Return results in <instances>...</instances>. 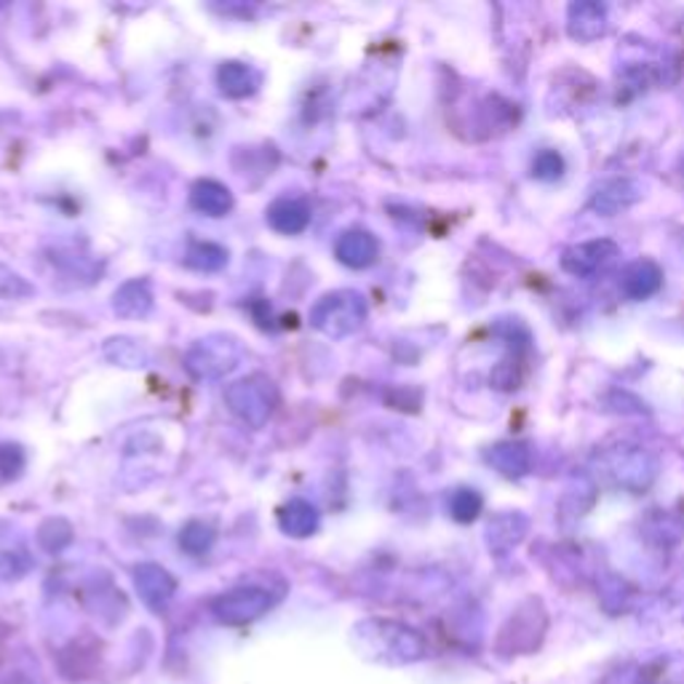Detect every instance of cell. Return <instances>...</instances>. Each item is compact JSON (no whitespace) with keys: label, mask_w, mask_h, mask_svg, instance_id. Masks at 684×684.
Here are the masks:
<instances>
[{"label":"cell","mask_w":684,"mask_h":684,"mask_svg":"<svg viewBox=\"0 0 684 684\" xmlns=\"http://www.w3.org/2000/svg\"><path fill=\"white\" fill-rule=\"evenodd\" d=\"M16 562H20V553H0V577H16L27 570L16 567Z\"/></svg>","instance_id":"28"},{"label":"cell","mask_w":684,"mask_h":684,"mask_svg":"<svg viewBox=\"0 0 684 684\" xmlns=\"http://www.w3.org/2000/svg\"><path fill=\"white\" fill-rule=\"evenodd\" d=\"M35 289L27 284L25 279H22L16 270H11L9 265L0 262V297L3 300H22V297H29Z\"/></svg>","instance_id":"26"},{"label":"cell","mask_w":684,"mask_h":684,"mask_svg":"<svg viewBox=\"0 0 684 684\" xmlns=\"http://www.w3.org/2000/svg\"><path fill=\"white\" fill-rule=\"evenodd\" d=\"M364 321H367V300L353 289L323 294L310 308V327L334 340L358 332Z\"/></svg>","instance_id":"3"},{"label":"cell","mask_w":684,"mask_h":684,"mask_svg":"<svg viewBox=\"0 0 684 684\" xmlns=\"http://www.w3.org/2000/svg\"><path fill=\"white\" fill-rule=\"evenodd\" d=\"M663 284V273L652 259H639V262L628 265L626 273H623V292L634 300H647L658 292Z\"/></svg>","instance_id":"18"},{"label":"cell","mask_w":684,"mask_h":684,"mask_svg":"<svg viewBox=\"0 0 684 684\" xmlns=\"http://www.w3.org/2000/svg\"><path fill=\"white\" fill-rule=\"evenodd\" d=\"M228 410L249 428H265L279 404V391L265 375H249L230 382L225 391Z\"/></svg>","instance_id":"4"},{"label":"cell","mask_w":684,"mask_h":684,"mask_svg":"<svg viewBox=\"0 0 684 684\" xmlns=\"http://www.w3.org/2000/svg\"><path fill=\"white\" fill-rule=\"evenodd\" d=\"M527 533V518L518 516V513H503L494 522H489L487 527V540L489 548L494 551H509V548L516 546L518 540Z\"/></svg>","instance_id":"19"},{"label":"cell","mask_w":684,"mask_h":684,"mask_svg":"<svg viewBox=\"0 0 684 684\" xmlns=\"http://www.w3.org/2000/svg\"><path fill=\"white\" fill-rule=\"evenodd\" d=\"M156 297H152V289L145 279H132L126 284H121L113 294V310L121 318H145L150 316Z\"/></svg>","instance_id":"12"},{"label":"cell","mask_w":684,"mask_h":684,"mask_svg":"<svg viewBox=\"0 0 684 684\" xmlns=\"http://www.w3.org/2000/svg\"><path fill=\"white\" fill-rule=\"evenodd\" d=\"M318 522H321V516H318V509L305 498H292L279 513L281 533L289 535V538H297V540L310 538V535H314L318 529Z\"/></svg>","instance_id":"13"},{"label":"cell","mask_w":684,"mask_h":684,"mask_svg":"<svg viewBox=\"0 0 684 684\" xmlns=\"http://www.w3.org/2000/svg\"><path fill=\"white\" fill-rule=\"evenodd\" d=\"M570 35L577 40H597L607 33V11L599 3H572L567 16Z\"/></svg>","instance_id":"17"},{"label":"cell","mask_w":684,"mask_h":684,"mask_svg":"<svg viewBox=\"0 0 684 684\" xmlns=\"http://www.w3.org/2000/svg\"><path fill=\"white\" fill-rule=\"evenodd\" d=\"M268 225L281 235H300L310 225V206L303 198H279L265 211Z\"/></svg>","instance_id":"10"},{"label":"cell","mask_w":684,"mask_h":684,"mask_svg":"<svg viewBox=\"0 0 684 684\" xmlns=\"http://www.w3.org/2000/svg\"><path fill=\"white\" fill-rule=\"evenodd\" d=\"M377 255H380V244H377V239L369 230L362 228L345 230V233L334 241V257H338L345 268L353 270L369 268V265L377 262Z\"/></svg>","instance_id":"8"},{"label":"cell","mask_w":684,"mask_h":684,"mask_svg":"<svg viewBox=\"0 0 684 684\" xmlns=\"http://www.w3.org/2000/svg\"><path fill=\"white\" fill-rule=\"evenodd\" d=\"M562 169H564L562 158H559L553 150L540 152V156L535 158V167H533L535 176H540V180H557V176L562 174Z\"/></svg>","instance_id":"27"},{"label":"cell","mask_w":684,"mask_h":684,"mask_svg":"<svg viewBox=\"0 0 684 684\" xmlns=\"http://www.w3.org/2000/svg\"><path fill=\"white\" fill-rule=\"evenodd\" d=\"M607 471L615 479V485L631 489V492H642L656 481L658 463L656 457L647 455L639 447H618L610 457H607Z\"/></svg>","instance_id":"6"},{"label":"cell","mask_w":684,"mask_h":684,"mask_svg":"<svg viewBox=\"0 0 684 684\" xmlns=\"http://www.w3.org/2000/svg\"><path fill=\"white\" fill-rule=\"evenodd\" d=\"M481 505H485V500H481V494L476 492V489H457V492L450 498L452 516L463 524L474 522V518L481 513Z\"/></svg>","instance_id":"23"},{"label":"cell","mask_w":684,"mask_h":684,"mask_svg":"<svg viewBox=\"0 0 684 684\" xmlns=\"http://www.w3.org/2000/svg\"><path fill=\"white\" fill-rule=\"evenodd\" d=\"M244 342L233 334H206L187 347L185 369L196 380H222L244 362Z\"/></svg>","instance_id":"2"},{"label":"cell","mask_w":684,"mask_h":684,"mask_svg":"<svg viewBox=\"0 0 684 684\" xmlns=\"http://www.w3.org/2000/svg\"><path fill=\"white\" fill-rule=\"evenodd\" d=\"M105 358L123 369H145L150 364L145 347L132 338H110L105 342Z\"/></svg>","instance_id":"20"},{"label":"cell","mask_w":684,"mask_h":684,"mask_svg":"<svg viewBox=\"0 0 684 684\" xmlns=\"http://www.w3.org/2000/svg\"><path fill=\"white\" fill-rule=\"evenodd\" d=\"M273 601L276 599L265 588L241 586L217 597L215 604H211V612L217 615V621L228 623V626H244V623L262 618L273 607Z\"/></svg>","instance_id":"5"},{"label":"cell","mask_w":684,"mask_h":684,"mask_svg":"<svg viewBox=\"0 0 684 684\" xmlns=\"http://www.w3.org/2000/svg\"><path fill=\"white\" fill-rule=\"evenodd\" d=\"M215 529L204 522H187L180 533V546L182 551H187L191 557H204L211 546H215Z\"/></svg>","instance_id":"22"},{"label":"cell","mask_w":684,"mask_h":684,"mask_svg":"<svg viewBox=\"0 0 684 684\" xmlns=\"http://www.w3.org/2000/svg\"><path fill=\"white\" fill-rule=\"evenodd\" d=\"M134 586H137L139 599L156 612H161L176 591L174 577L163 567H158V564H139L134 570Z\"/></svg>","instance_id":"9"},{"label":"cell","mask_w":684,"mask_h":684,"mask_svg":"<svg viewBox=\"0 0 684 684\" xmlns=\"http://www.w3.org/2000/svg\"><path fill=\"white\" fill-rule=\"evenodd\" d=\"M621 255L618 244L612 241H586V244H577L572 249L564 252L562 265L564 270L572 276H581V279H588V276H597L599 270H604L607 265H612V259Z\"/></svg>","instance_id":"7"},{"label":"cell","mask_w":684,"mask_h":684,"mask_svg":"<svg viewBox=\"0 0 684 684\" xmlns=\"http://www.w3.org/2000/svg\"><path fill=\"white\" fill-rule=\"evenodd\" d=\"M642 198V185L636 180H612L607 185H601L594 196L591 206L599 211V215L612 217L618 211L628 209L636 200Z\"/></svg>","instance_id":"14"},{"label":"cell","mask_w":684,"mask_h":684,"mask_svg":"<svg viewBox=\"0 0 684 684\" xmlns=\"http://www.w3.org/2000/svg\"><path fill=\"white\" fill-rule=\"evenodd\" d=\"M38 540L46 551H62L70 540H73V529L64 518H49L44 522V527L38 529Z\"/></svg>","instance_id":"25"},{"label":"cell","mask_w":684,"mask_h":684,"mask_svg":"<svg viewBox=\"0 0 684 684\" xmlns=\"http://www.w3.org/2000/svg\"><path fill=\"white\" fill-rule=\"evenodd\" d=\"M353 645L367 660L406 665L426 656V639L415 628L396 621H364L353 628Z\"/></svg>","instance_id":"1"},{"label":"cell","mask_w":684,"mask_h":684,"mask_svg":"<svg viewBox=\"0 0 684 684\" xmlns=\"http://www.w3.org/2000/svg\"><path fill=\"white\" fill-rule=\"evenodd\" d=\"M191 204L206 217H225L233 211V193L217 180H198L191 191Z\"/></svg>","instance_id":"16"},{"label":"cell","mask_w":684,"mask_h":684,"mask_svg":"<svg viewBox=\"0 0 684 684\" xmlns=\"http://www.w3.org/2000/svg\"><path fill=\"white\" fill-rule=\"evenodd\" d=\"M217 86L230 99H246L262 86V75L252 64L222 62L220 70H217Z\"/></svg>","instance_id":"11"},{"label":"cell","mask_w":684,"mask_h":684,"mask_svg":"<svg viewBox=\"0 0 684 684\" xmlns=\"http://www.w3.org/2000/svg\"><path fill=\"white\" fill-rule=\"evenodd\" d=\"M185 262L200 273H217L228 265V249H222L220 244H211V241H196L187 249Z\"/></svg>","instance_id":"21"},{"label":"cell","mask_w":684,"mask_h":684,"mask_svg":"<svg viewBox=\"0 0 684 684\" xmlns=\"http://www.w3.org/2000/svg\"><path fill=\"white\" fill-rule=\"evenodd\" d=\"M25 463L27 455L20 444H11V441L0 444V481L20 479L22 471H25Z\"/></svg>","instance_id":"24"},{"label":"cell","mask_w":684,"mask_h":684,"mask_svg":"<svg viewBox=\"0 0 684 684\" xmlns=\"http://www.w3.org/2000/svg\"><path fill=\"white\" fill-rule=\"evenodd\" d=\"M487 463L509 479H518L533 468V452L527 444H518V441H500V444L489 447Z\"/></svg>","instance_id":"15"}]
</instances>
